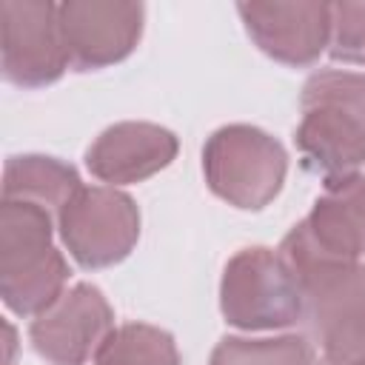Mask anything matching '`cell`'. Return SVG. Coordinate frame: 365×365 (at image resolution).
Returning a JSON list of instances; mask_svg holds the SVG:
<instances>
[{"instance_id": "7a4b0ae2", "label": "cell", "mask_w": 365, "mask_h": 365, "mask_svg": "<svg viewBox=\"0 0 365 365\" xmlns=\"http://www.w3.org/2000/svg\"><path fill=\"white\" fill-rule=\"evenodd\" d=\"M54 217L31 202L0 205V297L17 317H37L63 297L68 262L51 242Z\"/></svg>"}, {"instance_id": "277c9868", "label": "cell", "mask_w": 365, "mask_h": 365, "mask_svg": "<svg viewBox=\"0 0 365 365\" xmlns=\"http://www.w3.org/2000/svg\"><path fill=\"white\" fill-rule=\"evenodd\" d=\"M220 311L240 331H279L305 319L299 285L271 248L237 251L220 279Z\"/></svg>"}, {"instance_id": "5bb4252c", "label": "cell", "mask_w": 365, "mask_h": 365, "mask_svg": "<svg viewBox=\"0 0 365 365\" xmlns=\"http://www.w3.org/2000/svg\"><path fill=\"white\" fill-rule=\"evenodd\" d=\"M91 365H180V351L168 331L145 322H125L106 336Z\"/></svg>"}, {"instance_id": "30bf717a", "label": "cell", "mask_w": 365, "mask_h": 365, "mask_svg": "<svg viewBox=\"0 0 365 365\" xmlns=\"http://www.w3.org/2000/svg\"><path fill=\"white\" fill-rule=\"evenodd\" d=\"M248 37L262 54L282 66H314L331 40V3L288 0V3H240L237 6Z\"/></svg>"}, {"instance_id": "8fae6325", "label": "cell", "mask_w": 365, "mask_h": 365, "mask_svg": "<svg viewBox=\"0 0 365 365\" xmlns=\"http://www.w3.org/2000/svg\"><path fill=\"white\" fill-rule=\"evenodd\" d=\"M282 257V254H279ZM299 285L305 325L319 342L351 319L365 317V262L282 257Z\"/></svg>"}, {"instance_id": "ba28073f", "label": "cell", "mask_w": 365, "mask_h": 365, "mask_svg": "<svg viewBox=\"0 0 365 365\" xmlns=\"http://www.w3.org/2000/svg\"><path fill=\"white\" fill-rule=\"evenodd\" d=\"M68 63L97 71L123 63L143 37L145 9L128 0H66L57 6Z\"/></svg>"}, {"instance_id": "8992f818", "label": "cell", "mask_w": 365, "mask_h": 365, "mask_svg": "<svg viewBox=\"0 0 365 365\" xmlns=\"http://www.w3.org/2000/svg\"><path fill=\"white\" fill-rule=\"evenodd\" d=\"M0 29H3V40H0L3 77L11 86L43 88L57 83L71 66L54 3L3 0Z\"/></svg>"}, {"instance_id": "9c48e42d", "label": "cell", "mask_w": 365, "mask_h": 365, "mask_svg": "<svg viewBox=\"0 0 365 365\" xmlns=\"http://www.w3.org/2000/svg\"><path fill=\"white\" fill-rule=\"evenodd\" d=\"M111 331L114 311L103 291L91 282H77L31 319L29 339L51 365H86Z\"/></svg>"}, {"instance_id": "3957f363", "label": "cell", "mask_w": 365, "mask_h": 365, "mask_svg": "<svg viewBox=\"0 0 365 365\" xmlns=\"http://www.w3.org/2000/svg\"><path fill=\"white\" fill-rule=\"evenodd\" d=\"M202 174L208 188L234 208H265L285 182L288 154L277 137L257 125L231 123L217 128L202 145Z\"/></svg>"}, {"instance_id": "7c38bea8", "label": "cell", "mask_w": 365, "mask_h": 365, "mask_svg": "<svg viewBox=\"0 0 365 365\" xmlns=\"http://www.w3.org/2000/svg\"><path fill=\"white\" fill-rule=\"evenodd\" d=\"M174 131L157 123H114L108 125L86 151V168L100 180L114 185H131L154 177L177 157Z\"/></svg>"}, {"instance_id": "2e32d148", "label": "cell", "mask_w": 365, "mask_h": 365, "mask_svg": "<svg viewBox=\"0 0 365 365\" xmlns=\"http://www.w3.org/2000/svg\"><path fill=\"white\" fill-rule=\"evenodd\" d=\"M328 54L342 63L365 66V3H331Z\"/></svg>"}, {"instance_id": "9a60e30c", "label": "cell", "mask_w": 365, "mask_h": 365, "mask_svg": "<svg viewBox=\"0 0 365 365\" xmlns=\"http://www.w3.org/2000/svg\"><path fill=\"white\" fill-rule=\"evenodd\" d=\"M208 365H322V356L299 334L271 339L225 336L211 351Z\"/></svg>"}, {"instance_id": "e0dca14e", "label": "cell", "mask_w": 365, "mask_h": 365, "mask_svg": "<svg viewBox=\"0 0 365 365\" xmlns=\"http://www.w3.org/2000/svg\"><path fill=\"white\" fill-rule=\"evenodd\" d=\"M322 365H365V317L345 322L319 339Z\"/></svg>"}, {"instance_id": "52a82bcc", "label": "cell", "mask_w": 365, "mask_h": 365, "mask_svg": "<svg viewBox=\"0 0 365 365\" xmlns=\"http://www.w3.org/2000/svg\"><path fill=\"white\" fill-rule=\"evenodd\" d=\"M282 257L365 262V171L325 185L311 214L277 248Z\"/></svg>"}, {"instance_id": "6da1fadb", "label": "cell", "mask_w": 365, "mask_h": 365, "mask_svg": "<svg viewBox=\"0 0 365 365\" xmlns=\"http://www.w3.org/2000/svg\"><path fill=\"white\" fill-rule=\"evenodd\" d=\"M294 134L302 168L325 185L359 174L365 163V71L319 68L302 83Z\"/></svg>"}, {"instance_id": "4fadbf2b", "label": "cell", "mask_w": 365, "mask_h": 365, "mask_svg": "<svg viewBox=\"0 0 365 365\" xmlns=\"http://www.w3.org/2000/svg\"><path fill=\"white\" fill-rule=\"evenodd\" d=\"M83 188L74 165L46 157V154H17L9 157L3 171V200L31 202L46 208L54 220L68 205V200Z\"/></svg>"}, {"instance_id": "5b68a950", "label": "cell", "mask_w": 365, "mask_h": 365, "mask_svg": "<svg viewBox=\"0 0 365 365\" xmlns=\"http://www.w3.org/2000/svg\"><path fill=\"white\" fill-rule=\"evenodd\" d=\"M60 240L86 271L123 262L140 240L137 202L111 185H83L57 217Z\"/></svg>"}]
</instances>
